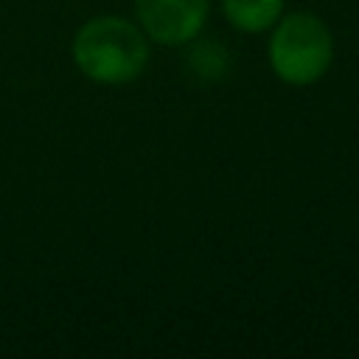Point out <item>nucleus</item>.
<instances>
[{"instance_id":"4","label":"nucleus","mask_w":359,"mask_h":359,"mask_svg":"<svg viewBox=\"0 0 359 359\" xmlns=\"http://www.w3.org/2000/svg\"><path fill=\"white\" fill-rule=\"evenodd\" d=\"M222 11L238 31L258 34L280 20L283 0H222Z\"/></svg>"},{"instance_id":"1","label":"nucleus","mask_w":359,"mask_h":359,"mask_svg":"<svg viewBox=\"0 0 359 359\" xmlns=\"http://www.w3.org/2000/svg\"><path fill=\"white\" fill-rule=\"evenodd\" d=\"M73 62L98 84H126L149 62L146 34L123 17H93L73 39Z\"/></svg>"},{"instance_id":"3","label":"nucleus","mask_w":359,"mask_h":359,"mask_svg":"<svg viewBox=\"0 0 359 359\" xmlns=\"http://www.w3.org/2000/svg\"><path fill=\"white\" fill-rule=\"evenodd\" d=\"M135 8L146 36L163 45H185L202 31L210 0H135Z\"/></svg>"},{"instance_id":"5","label":"nucleus","mask_w":359,"mask_h":359,"mask_svg":"<svg viewBox=\"0 0 359 359\" xmlns=\"http://www.w3.org/2000/svg\"><path fill=\"white\" fill-rule=\"evenodd\" d=\"M185 65L188 70L202 79V81H219L227 76L230 70V56L224 50L222 42L216 39H188V50H185Z\"/></svg>"},{"instance_id":"2","label":"nucleus","mask_w":359,"mask_h":359,"mask_svg":"<svg viewBox=\"0 0 359 359\" xmlns=\"http://www.w3.org/2000/svg\"><path fill=\"white\" fill-rule=\"evenodd\" d=\"M334 59V39L328 25L309 11L286 14L269 42V65L286 84H314L325 76Z\"/></svg>"}]
</instances>
